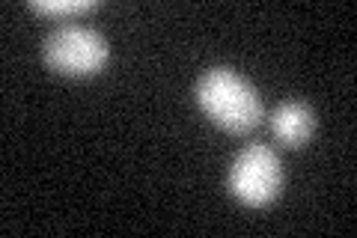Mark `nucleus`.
I'll return each mask as SVG.
<instances>
[{"label": "nucleus", "mask_w": 357, "mask_h": 238, "mask_svg": "<svg viewBox=\"0 0 357 238\" xmlns=\"http://www.w3.org/2000/svg\"><path fill=\"white\" fill-rule=\"evenodd\" d=\"M197 101L220 128L244 134L259 126L262 101L256 89L229 69H208L197 84Z\"/></svg>", "instance_id": "obj_1"}, {"label": "nucleus", "mask_w": 357, "mask_h": 238, "mask_svg": "<svg viewBox=\"0 0 357 238\" xmlns=\"http://www.w3.org/2000/svg\"><path fill=\"white\" fill-rule=\"evenodd\" d=\"M280 182H283L280 158L262 143H250L248 149H241L229 170V191L248 206L271 202L277 191H280Z\"/></svg>", "instance_id": "obj_2"}, {"label": "nucleus", "mask_w": 357, "mask_h": 238, "mask_svg": "<svg viewBox=\"0 0 357 238\" xmlns=\"http://www.w3.org/2000/svg\"><path fill=\"white\" fill-rule=\"evenodd\" d=\"M45 63L63 75H93L107 63V42L96 30L60 27L45 42Z\"/></svg>", "instance_id": "obj_3"}, {"label": "nucleus", "mask_w": 357, "mask_h": 238, "mask_svg": "<svg viewBox=\"0 0 357 238\" xmlns=\"http://www.w3.org/2000/svg\"><path fill=\"white\" fill-rule=\"evenodd\" d=\"M312 126H316L312 113L307 105H301V101H283L271 117L274 137L286 146H301L312 134Z\"/></svg>", "instance_id": "obj_4"}, {"label": "nucleus", "mask_w": 357, "mask_h": 238, "mask_svg": "<svg viewBox=\"0 0 357 238\" xmlns=\"http://www.w3.org/2000/svg\"><path fill=\"white\" fill-rule=\"evenodd\" d=\"M96 3L93 0H51V3H45V0H33L30 9H36L42 15H72V13H84V9H93Z\"/></svg>", "instance_id": "obj_5"}]
</instances>
